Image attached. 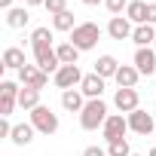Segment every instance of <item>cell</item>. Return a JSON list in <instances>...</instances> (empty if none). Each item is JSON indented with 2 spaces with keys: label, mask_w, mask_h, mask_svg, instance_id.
<instances>
[{
  "label": "cell",
  "mask_w": 156,
  "mask_h": 156,
  "mask_svg": "<svg viewBox=\"0 0 156 156\" xmlns=\"http://www.w3.org/2000/svg\"><path fill=\"white\" fill-rule=\"evenodd\" d=\"M107 104L101 101V98H92V101H86V107H83V113H80V126L86 129V132H95L98 126H104L107 122Z\"/></svg>",
  "instance_id": "6da1fadb"
},
{
  "label": "cell",
  "mask_w": 156,
  "mask_h": 156,
  "mask_svg": "<svg viewBox=\"0 0 156 156\" xmlns=\"http://www.w3.org/2000/svg\"><path fill=\"white\" fill-rule=\"evenodd\" d=\"M98 40H101V28H98L95 22H83V25H76V28L70 31V43L80 49V52L95 49V46H98Z\"/></svg>",
  "instance_id": "7a4b0ae2"
},
{
  "label": "cell",
  "mask_w": 156,
  "mask_h": 156,
  "mask_svg": "<svg viewBox=\"0 0 156 156\" xmlns=\"http://www.w3.org/2000/svg\"><path fill=\"white\" fill-rule=\"evenodd\" d=\"M31 126H34L37 132H43V135H55V132H58V116L52 113V107L40 104V107L31 110Z\"/></svg>",
  "instance_id": "3957f363"
},
{
  "label": "cell",
  "mask_w": 156,
  "mask_h": 156,
  "mask_svg": "<svg viewBox=\"0 0 156 156\" xmlns=\"http://www.w3.org/2000/svg\"><path fill=\"white\" fill-rule=\"evenodd\" d=\"M126 132H129V116H122V113H110V116H107V122L101 126V135H104V141H107V144L122 141V138H126Z\"/></svg>",
  "instance_id": "277c9868"
},
{
  "label": "cell",
  "mask_w": 156,
  "mask_h": 156,
  "mask_svg": "<svg viewBox=\"0 0 156 156\" xmlns=\"http://www.w3.org/2000/svg\"><path fill=\"white\" fill-rule=\"evenodd\" d=\"M19 83H12V80H3L0 83V116H9L16 107H19Z\"/></svg>",
  "instance_id": "5b68a950"
},
{
  "label": "cell",
  "mask_w": 156,
  "mask_h": 156,
  "mask_svg": "<svg viewBox=\"0 0 156 156\" xmlns=\"http://www.w3.org/2000/svg\"><path fill=\"white\" fill-rule=\"evenodd\" d=\"M83 76H86V73L76 67V64H61L58 73H55V86H58L61 92H67V89H73V86H80Z\"/></svg>",
  "instance_id": "8992f818"
},
{
  "label": "cell",
  "mask_w": 156,
  "mask_h": 156,
  "mask_svg": "<svg viewBox=\"0 0 156 156\" xmlns=\"http://www.w3.org/2000/svg\"><path fill=\"white\" fill-rule=\"evenodd\" d=\"M19 83L28 86V89H43V86L49 83V73L40 70L37 64H25V67L19 70Z\"/></svg>",
  "instance_id": "52a82bcc"
},
{
  "label": "cell",
  "mask_w": 156,
  "mask_h": 156,
  "mask_svg": "<svg viewBox=\"0 0 156 156\" xmlns=\"http://www.w3.org/2000/svg\"><path fill=\"white\" fill-rule=\"evenodd\" d=\"M113 107H116L119 113H135V110L141 107V95H138V89H116V95H113Z\"/></svg>",
  "instance_id": "ba28073f"
},
{
  "label": "cell",
  "mask_w": 156,
  "mask_h": 156,
  "mask_svg": "<svg viewBox=\"0 0 156 156\" xmlns=\"http://www.w3.org/2000/svg\"><path fill=\"white\" fill-rule=\"evenodd\" d=\"M129 129L132 132H138V135H150V132H156V119L147 113V110H135V113H129Z\"/></svg>",
  "instance_id": "9c48e42d"
},
{
  "label": "cell",
  "mask_w": 156,
  "mask_h": 156,
  "mask_svg": "<svg viewBox=\"0 0 156 156\" xmlns=\"http://www.w3.org/2000/svg\"><path fill=\"white\" fill-rule=\"evenodd\" d=\"M135 67L141 70V73H156V49L153 46H144V49H138L135 52Z\"/></svg>",
  "instance_id": "30bf717a"
},
{
  "label": "cell",
  "mask_w": 156,
  "mask_h": 156,
  "mask_svg": "<svg viewBox=\"0 0 156 156\" xmlns=\"http://www.w3.org/2000/svg\"><path fill=\"white\" fill-rule=\"evenodd\" d=\"M116 86L119 89H135L138 86V80H141V70L135 67V64H119V70H116Z\"/></svg>",
  "instance_id": "8fae6325"
},
{
  "label": "cell",
  "mask_w": 156,
  "mask_h": 156,
  "mask_svg": "<svg viewBox=\"0 0 156 156\" xmlns=\"http://www.w3.org/2000/svg\"><path fill=\"white\" fill-rule=\"evenodd\" d=\"M80 92H83L89 101H92V98H101V95H104V80H101V76H98L95 70H92V73H86V76H83Z\"/></svg>",
  "instance_id": "7c38bea8"
},
{
  "label": "cell",
  "mask_w": 156,
  "mask_h": 156,
  "mask_svg": "<svg viewBox=\"0 0 156 156\" xmlns=\"http://www.w3.org/2000/svg\"><path fill=\"white\" fill-rule=\"evenodd\" d=\"M132 22L126 19V16H113L110 19V25H107V34L113 37V40H132Z\"/></svg>",
  "instance_id": "4fadbf2b"
},
{
  "label": "cell",
  "mask_w": 156,
  "mask_h": 156,
  "mask_svg": "<svg viewBox=\"0 0 156 156\" xmlns=\"http://www.w3.org/2000/svg\"><path fill=\"white\" fill-rule=\"evenodd\" d=\"M31 49H34V55L52 52V31H49V28H34V34H31Z\"/></svg>",
  "instance_id": "5bb4252c"
},
{
  "label": "cell",
  "mask_w": 156,
  "mask_h": 156,
  "mask_svg": "<svg viewBox=\"0 0 156 156\" xmlns=\"http://www.w3.org/2000/svg\"><path fill=\"white\" fill-rule=\"evenodd\" d=\"M83 98H86V95H83L80 89H67V92H61V107L70 110V113H83V107H86Z\"/></svg>",
  "instance_id": "9a60e30c"
},
{
  "label": "cell",
  "mask_w": 156,
  "mask_h": 156,
  "mask_svg": "<svg viewBox=\"0 0 156 156\" xmlns=\"http://www.w3.org/2000/svg\"><path fill=\"white\" fill-rule=\"evenodd\" d=\"M34 126L31 122H19V126H12V135H9V141L16 144V147H25V144H31L34 141Z\"/></svg>",
  "instance_id": "2e32d148"
},
{
  "label": "cell",
  "mask_w": 156,
  "mask_h": 156,
  "mask_svg": "<svg viewBox=\"0 0 156 156\" xmlns=\"http://www.w3.org/2000/svg\"><path fill=\"white\" fill-rule=\"evenodd\" d=\"M132 40L138 43V49H144V46H153V43H156V28H153V25H135V31H132Z\"/></svg>",
  "instance_id": "e0dca14e"
},
{
  "label": "cell",
  "mask_w": 156,
  "mask_h": 156,
  "mask_svg": "<svg viewBox=\"0 0 156 156\" xmlns=\"http://www.w3.org/2000/svg\"><path fill=\"white\" fill-rule=\"evenodd\" d=\"M116 70H119V61H116L113 55H101V58L95 61V73L101 76V80H110V76H116Z\"/></svg>",
  "instance_id": "ac0fdd59"
},
{
  "label": "cell",
  "mask_w": 156,
  "mask_h": 156,
  "mask_svg": "<svg viewBox=\"0 0 156 156\" xmlns=\"http://www.w3.org/2000/svg\"><path fill=\"white\" fill-rule=\"evenodd\" d=\"M28 61H25V52L19 49V46H9V49H3V67H9V70H22Z\"/></svg>",
  "instance_id": "d6986e66"
},
{
  "label": "cell",
  "mask_w": 156,
  "mask_h": 156,
  "mask_svg": "<svg viewBox=\"0 0 156 156\" xmlns=\"http://www.w3.org/2000/svg\"><path fill=\"white\" fill-rule=\"evenodd\" d=\"M126 19L135 22V25H147V3H144V0H129Z\"/></svg>",
  "instance_id": "ffe728a7"
},
{
  "label": "cell",
  "mask_w": 156,
  "mask_h": 156,
  "mask_svg": "<svg viewBox=\"0 0 156 156\" xmlns=\"http://www.w3.org/2000/svg\"><path fill=\"white\" fill-rule=\"evenodd\" d=\"M28 19H31L28 6H12V9L6 12V25H9V28H16V31H19V28H25V25H28Z\"/></svg>",
  "instance_id": "44dd1931"
},
{
  "label": "cell",
  "mask_w": 156,
  "mask_h": 156,
  "mask_svg": "<svg viewBox=\"0 0 156 156\" xmlns=\"http://www.w3.org/2000/svg\"><path fill=\"white\" fill-rule=\"evenodd\" d=\"M19 107L22 110H34V107H40V89H22L19 92Z\"/></svg>",
  "instance_id": "7402d4cb"
},
{
  "label": "cell",
  "mask_w": 156,
  "mask_h": 156,
  "mask_svg": "<svg viewBox=\"0 0 156 156\" xmlns=\"http://www.w3.org/2000/svg\"><path fill=\"white\" fill-rule=\"evenodd\" d=\"M55 52H58L61 64H76V58H80V49H76L73 43H61V46H55Z\"/></svg>",
  "instance_id": "603a6c76"
},
{
  "label": "cell",
  "mask_w": 156,
  "mask_h": 156,
  "mask_svg": "<svg viewBox=\"0 0 156 156\" xmlns=\"http://www.w3.org/2000/svg\"><path fill=\"white\" fill-rule=\"evenodd\" d=\"M52 25H55V31H73V28H76V22H73V12H70V9H64L61 16H52Z\"/></svg>",
  "instance_id": "cb8c5ba5"
},
{
  "label": "cell",
  "mask_w": 156,
  "mask_h": 156,
  "mask_svg": "<svg viewBox=\"0 0 156 156\" xmlns=\"http://www.w3.org/2000/svg\"><path fill=\"white\" fill-rule=\"evenodd\" d=\"M107 156H132V147H129V141L122 138V141H113V144H107Z\"/></svg>",
  "instance_id": "d4e9b609"
},
{
  "label": "cell",
  "mask_w": 156,
  "mask_h": 156,
  "mask_svg": "<svg viewBox=\"0 0 156 156\" xmlns=\"http://www.w3.org/2000/svg\"><path fill=\"white\" fill-rule=\"evenodd\" d=\"M104 6L110 9V16H122V9H129V0H104Z\"/></svg>",
  "instance_id": "484cf974"
},
{
  "label": "cell",
  "mask_w": 156,
  "mask_h": 156,
  "mask_svg": "<svg viewBox=\"0 0 156 156\" xmlns=\"http://www.w3.org/2000/svg\"><path fill=\"white\" fill-rule=\"evenodd\" d=\"M43 6L49 9V16H61V12L67 9V0H46Z\"/></svg>",
  "instance_id": "4316f807"
},
{
  "label": "cell",
  "mask_w": 156,
  "mask_h": 156,
  "mask_svg": "<svg viewBox=\"0 0 156 156\" xmlns=\"http://www.w3.org/2000/svg\"><path fill=\"white\" fill-rule=\"evenodd\" d=\"M12 135V126H9V119L6 116H0V138H9Z\"/></svg>",
  "instance_id": "83f0119b"
},
{
  "label": "cell",
  "mask_w": 156,
  "mask_h": 156,
  "mask_svg": "<svg viewBox=\"0 0 156 156\" xmlns=\"http://www.w3.org/2000/svg\"><path fill=\"white\" fill-rule=\"evenodd\" d=\"M83 156H107V150H104V147H86Z\"/></svg>",
  "instance_id": "f1b7e54d"
},
{
  "label": "cell",
  "mask_w": 156,
  "mask_h": 156,
  "mask_svg": "<svg viewBox=\"0 0 156 156\" xmlns=\"http://www.w3.org/2000/svg\"><path fill=\"white\" fill-rule=\"evenodd\" d=\"M147 25H156V3H147Z\"/></svg>",
  "instance_id": "f546056e"
},
{
  "label": "cell",
  "mask_w": 156,
  "mask_h": 156,
  "mask_svg": "<svg viewBox=\"0 0 156 156\" xmlns=\"http://www.w3.org/2000/svg\"><path fill=\"white\" fill-rule=\"evenodd\" d=\"M46 0H25V6H43Z\"/></svg>",
  "instance_id": "4dcf8cb0"
},
{
  "label": "cell",
  "mask_w": 156,
  "mask_h": 156,
  "mask_svg": "<svg viewBox=\"0 0 156 156\" xmlns=\"http://www.w3.org/2000/svg\"><path fill=\"white\" fill-rule=\"evenodd\" d=\"M0 6H3V9L9 12V9H12V0H0Z\"/></svg>",
  "instance_id": "1f68e13d"
},
{
  "label": "cell",
  "mask_w": 156,
  "mask_h": 156,
  "mask_svg": "<svg viewBox=\"0 0 156 156\" xmlns=\"http://www.w3.org/2000/svg\"><path fill=\"white\" fill-rule=\"evenodd\" d=\"M83 3H86V6H98V3H101V0H83Z\"/></svg>",
  "instance_id": "d6a6232c"
},
{
  "label": "cell",
  "mask_w": 156,
  "mask_h": 156,
  "mask_svg": "<svg viewBox=\"0 0 156 156\" xmlns=\"http://www.w3.org/2000/svg\"><path fill=\"white\" fill-rule=\"evenodd\" d=\"M147 156H156V147H153V150H150V153H147Z\"/></svg>",
  "instance_id": "836d02e7"
},
{
  "label": "cell",
  "mask_w": 156,
  "mask_h": 156,
  "mask_svg": "<svg viewBox=\"0 0 156 156\" xmlns=\"http://www.w3.org/2000/svg\"><path fill=\"white\" fill-rule=\"evenodd\" d=\"M132 156H141V153H132Z\"/></svg>",
  "instance_id": "e575fe53"
},
{
  "label": "cell",
  "mask_w": 156,
  "mask_h": 156,
  "mask_svg": "<svg viewBox=\"0 0 156 156\" xmlns=\"http://www.w3.org/2000/svg\"><path fill=\"white\" fill-rule=\"evenodd\" d=\"M153 49H156V43H153Z\"/></svg>",
  "instance_id": "d590c367"
},
{
  "label": "cell",
  "mask_w": 156,
  "mask_h": 156,
  "mask_svg": "<svg viewBox=\"0 0 156 156\" xmlns=\"http://www.w3.org/2000/svg\"><path fill=\"white\" fill-rule=\"evenodd\" d=\"M153 135H156V132H153Z\"/></svg>",
  "instance_id": "8d00e7d4"
}]
</instances>
